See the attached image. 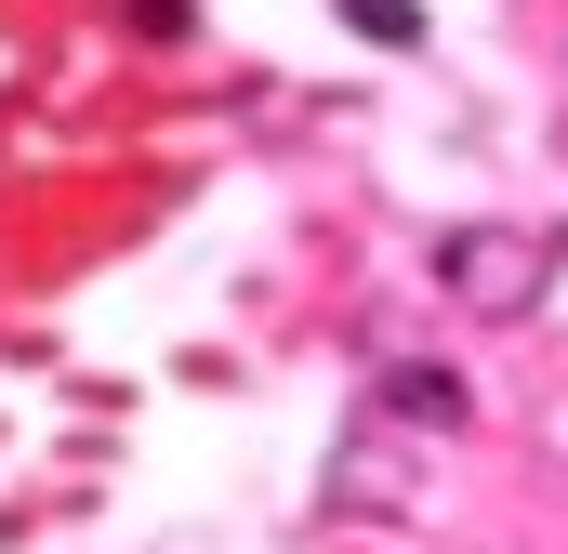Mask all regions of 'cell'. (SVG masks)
<instances>
[{"label": "cell", "mask_w": 568, "mask_h": 554, "mask_svg": "<svg viewBox=\"0 0 568 554\" xmlns=\"http://www.w3.org/2000/svg\"><path fill=\"white\" fill-rule=\"evenodd\" d=\"M436 290H449L463 317H542L556 238H542V225H449V238H436Z\"/></svg>", "instance_id": "obj_1"}, {"label": "cell", "mask_w": 568, "mask_h": 554, "mask_svg": "<svg viewBox=\"0 0 568 554\" xmlns=\"http://www.w3.org/2000/svg\"><path fill=\"white\" fill-rule=\"evenodd\" d=\"M371 410H384V422H410V435L476 422V410H463V370H436V357H384V370H371Z\"/></svg>", "instance_id": "obj_2"}, {"label": "cell", "mask_w": 568, "mask_h": 554, "mask_svg": "<svg viewBox=\"0 0 568 554\" xmlns=\"http://www.w3.org/2000/svg\"><path fill=\"white\" fill-rule=\"evenodd\" d=\"M331 502H371V515H410V462L357 435V449H331Z\"/></svg>", "instance_id": "obj_3"}, {"label": "cell", "mask_w": 568, "mask_h": 554, "mask_svg": "<svg viewBox=\"0 0 568 554\" xmlns=\"http://www.w3.org/2000/svg\"><path fill=\"white\" fill-rule=\"evenodd\" d=\"M344 27L384 40V53H410V40H424V0H344Z\"/></svg>", "instance_id": "obj_4"}, {"label": "cell", "mask_w": 568, "mask_h": 554, "mask_svg": "<svg viewBox=\"0 0 568 554\" xmlns=\"http://www.w3.org/2000/svg\"><path fill=\"white\" fill-rule=\"evenodd\" d=\"M120 27H133V40H185V27H199V0H120Z\"/></svg>", "instance_id": "obj_5"}]
</instances>
